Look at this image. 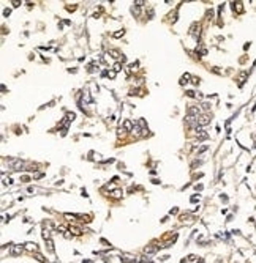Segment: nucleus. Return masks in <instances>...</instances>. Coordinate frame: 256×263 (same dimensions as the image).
<instances>
[{"mask_svg":"<svg viewBox=\"0 0 256 263\" xmlns=\"http://www.w3.org/2000/svg\"><path fill=\"white\" fill-rule=\"evenodd\" d=\"M136 66H138V63H131V65H128V73H133L136 69Z\"/></svg>","mask_w":256,"mask_h":263,"instance_id":"nucleus-24","label":"nucleus"},{"mask_svg":"<svg viewBox=\"0 0 256 263\" xmlns=\"http://www.w3.org/2000/svg\"><path fill=\"white\" fill-rule=\"evenodd\" d=\"M109 52H111V55H112L114 58H122V55H120V52H119V50H116V49H111Z\"/></svg>","mask_w":256,"mask_h":263,"instance_id":"nucleus-18","label":"nucleus"},{"mask_svg":"<svg viewBox=\"0 0 256 263\" xmlns=\"http://www.w3.org/2000/svg\"><path fill=\"white\" fill-rule=\"evenodd\" d=\"M120 260H122V263H138V257L136 255H122Z\"/></svg>","mask_w":256,"mask_h":263,"instance_id":"nucleus-2","label":"nucleus"},{"mask_svg":"<svg viewBox=\"0 0 256 263\" xmlns=\"http://www.w3.org/2000/svg\"><path fill=\"white\" fill-rule=\"evenodd\" d=\"M191 79V76L188 74V73H185L183 76H182V79H180V85H185V84H188V80Z\"/></svg>","mask_w":256,"mask_h":263,"instance_id":"nucleus-14","label":"nucleus"},{"mask_svg":"<svg viewBox=\"0 0 256 263\" xmlns=\"http://www.w3.org/2000/svg\"><path fill=\"white\" fill-rule=\"evenodd\" d=\"M35 258H37L38 262H46V258H44V257L41 255V254H38V252H37V254H35Z\"/></svg>","mask_w":256,"mask_h":263,"instance_id":"nucleus-26","label":"nucleus"},{"mask_svg":"<svg viewBox=\"0 0 256 263\" xmlns=\"http://www.w3.org/2000/svg\"><path fill=\"white\" fill-rule=\"evenodd\" d=\"M74 117H76V115H74V113H73V112H68L65 118H67V120H70V121H73V120H74Z\"/></svg>","mask_w":256,"mask_h":263,"instance_id":"nucleus-25","label":"nucleus"},{"mask_svg":"<svg viewBox=\"0 0 256 263\" xmlns=\"http://www.w3.org/2000/svg\"><path fill=\"white\" fill-rule=\"evenodd\" d=\"M123 33H125L123 30H119V32H114L112 36H114V38H120V36H123Z\"/></svg>","mask_w":256,"mask_h":263,"instance_id":"nucleus-23","label":"nucleus"},{"mask_svg":"<svg viewBox=\"0 0 256 263\" xmlns=\"http://www.w3.org/2000/svg\"><path fill=\"white\" fill-rule=\"evenodd\" d=\"M24 249H25V251H29V252H37L38 251V246H37V243H25V244H24Z\"/></svg>","mask_w":256,"mask_h":263,"instance_id":"nucleus-6","label":"nucleus"},{"mask_svg":"<svg viewBox=\"0 0 256 263\" xmlns=\"http://www.w3.org/2000/svg\"><path fill=\"white\" fill-rule=\"evenodd\" d=\"M188 260H190V262H193V260H196V255H193V254H191V255H188Z\"/></svg>","mask_w":256,"mask_h":263,"instance_id":"nucleus-35","label":"nucleus"},{"mask_svg":"<svg viewBox=\"0 0 256 263\" xmlns=\"http://www.w3.org/2000/svg\"><path fill=\"white\" fill-rule=\"evenodd\" d=\"M43 238H44V240H51V233H49L48 229L43 230Z\"/></svg>","mask_w":256,"mask_h":263,"instance_id":"nucleus-22","label":"nucleus"},{"mask_svg":"<svg viewBox=\"0 0 256 263\" xmlns=\"http://www.w3.org/2000/svg\"><path fill=\"white\" fill-rule=\"evenodd\" d=\"M202 107H204V109H206V110H207L209 107H210V104H207V102H206V104H202Z\"/></svg>","mask_w":256,"mask_h":263,"instance_id":"nucleus-40","label":"nucleus"},{"mask_svg":"<svg viewBox=\"0 0 256 263\" xmlns=\"http://www.w3.org/2000/svg\"><path fill=\"white\" fill-rule=\"evenodd\" d=\"M198 121H199V126H206V124L210 123V117L206 115V113H202V115L198 117Z\"/></svg>","mask_w":256,"mask_h":263,"instance_id":"nucleus-3","label":"nucleus"},{"mask_svg":"<svg viewBox=\"0 0 256 263\" xmlns=\"http://www.w3.org/2000/svg\"><path fill=\"white\" fill-rule=\"evenodd\" d=\"M21 180H22L24 183H27V181H30V178H29V177H27V175H25V177H22V178H21Z\"/></svg>","mask_w":256,"mask_h":263,"instance_id":"nucleus-34","label":"nucleus"},{"mask_svg":"<svg viewBox=\"0 0 256 263\" xmlns=\"http://www.w3.org/2000/svg\"><path fill=\"white\" fill-rule=\"evenodd\" d=\"M95 71V68H93V65H90V66H89V73H93Z\"/></svg>","mask_w":256,"mask_h":263,"instance_id":"nucleus-37","label":"nucleus"},{"mask_svg":"<svg viewBox=\"0 0 256 263\" xmlns=\"http://www.w3.org/2000/svg\"><path fill=\"white\" fill-rule=\"evenodd\" d=\"M90 88H92V93H97V91H98V87H97V85H95V84H93V82H92V84H90Z\"/></svg>","mask_w":256,"mask_h":263,"instance_id":"nucleus-28","label":"nucleus"},{"mask_svg":"<svg viewBox=\"0 0 256 263\" xmlns=\"http://www.w3.org/2000/svg\"><path fill=\"white\" fill-rule=\"evenodd\" d=\"M24 251V246L21 244H13L11 246V255H21Z\"/></svg>","mask_w":256,"mask_h":263,"instance_id":"nucleus-5","label":"nucleus"},{"mask_svg":"<svg viewBox=\"0 0 256 263\" xmlns=\"http://www.w3.org/2000/svg\"><path fill=\"white\" fill-rule=\"evenodd\" d=\"M141 131H142V129H141L139 126H138V124H134V128H133V131H131V132H133V135L139 137V135H142V132H141Z\"/></svg>","mask_w":256,"mask_h":263,"instance_id":"nucleus-16","label":"nucleus"},{"mask_svg":"<svg viewBox=\"0 0 256 263\" xmlns=\"http://www.w3.org/2000/svg\"><path fill=\"white\" fill-rule=\"evenodd\" d=\"M133 128H134V124L131 123V120H125L123 121V129L125 131H133Z\"/></svg>","mask_w":256,"mask_h":263,"instance_id":"nucleus-12","label":"nucleus"},{"mask_svg":"<svg viewBox=\"0 0 256 263\" xmlns=\"http://www.w3.org/2000/svg\"><path fill=\"white\" fill-rule=\"evenodd\" d=\"M188 113L193 117H199L201 115V110L199 107H195V106H188Z\"/></svg>","mask_w":256,"mask_h":263,"instance_id":"nucleus-8","label":"nucleus"},{"mask_svg":"<svg viewBox=\"0 0 256 263\" xmlns=\"http://www.w3.org/2000/svg\"><path fill=\"white\" fill-rule=\"evenodd\" d=\"M70 232H71L73 235H81V233H82V230L78 229V227H70Z\"/></svg>","mask_w":256,"mask_h":263,"instance_id":"nucleus-17","label":"nucleus"},{"mask_svg":"<svg viewBox=\"0 0 256 263\" xmlns=\"http://www.w3.org/2000/svg\"><path fill=\"white\" fill-rule=\"evenodd\" d=\"M157 251H158V246H147V247L144 249V252H146L147 255H152V254H155Z\"/></svg>","mask_w":256,"mask_h":263,"instance_id":"nucleus-10","label":"nucleus"},{"mask_svg":"<svg viewBox=\"0 0 256 263\" xmlns=\"http://www.w3.org/2000/svg\"><path fill=\"white\" fill-rule=\"evenodd\" d=\"M187 96H188V98H195V96H196V93H195L193 90H188V91H187Z\"/></svg>","mask_w":256,"mask_h":263,"instance_id":"nucleus-27","label":"nucleus"},{"mask_svg":"<svg viewBox=\"0 0 256 263\" xmlns=\"http://www.w3.org/2000/svg\"><path fill=\"white\" fill-rule=\"evenodd\" d=\"M133 5H134V6H138V8H139V6H142V5H144V2H142V0H138V2H134V3H133Z\"/></svg>","mask_w":256,"mask_h":263,"instance_id":"nucleus-29","label":"nucleus"},{"mask_svg":"<svg viewBox=\"0 0 256 263\" xmlns=\"http://www.w3.org/2000/svg\"><path fill=\"white\" fill-rule=\"evenodd\" d=\"M11 167H13V170H21L24 167V162L21 161V159H16V161H13Z\"/></svg>","mask_w":256,"mask_h":263,"instance_id":"nucleus-9","label":"nucleus"},{"mask_svg":"<svg viewBox=\"0 0 256 263\" xmlns=\"http://www.w3.org/2000/svg\"><path fill=\"white\" fill-rule=\"evenodd\" d=\"M185 121H187V124L188 126H191V128H199V121H198V117H193L190 115V113H187V117H185Z\"/></svg>","mask_w":256,"mask_h":263,"instance_id":"nucleus-1","label":"nucleus"},{"mask_svg":"<svg viewBox=\"0 0 256 263\" xmlns=\"http://www.w3.org/2000/svg\"><path fill=\"white\" fill-rule=\"evenodd\" d=\"M46 244H48V251L49 252H54V243H52V240H46Z\"/></svg>","mask_w":256,"mask_h":263,"instance_id":"nucleus-19","label":"nucleus"},{"mask_svg":"<svg viewBox=\"0 0 256 263\" xmlns=\"http://www.w3.org/2000/svg\"><path fill=\"white\" fill-rule=\"evenodd\" d=\"M116 74H117L116 71H108V76H109L111 79H114V77H116Z\"/></svg>","mask_w":256,"mask_h":263,"instance_id":"nucleus-30","label":"nucleus"},{"mask_svg":"<svg viewBox=\"0 0 256 263\" xmlns=\"http://www.w3.org/2000/svg\"><path fill=\"white\" fill-rule=\"evenodd\" d=\"M247 76H248V71H242L240 74H239V85H244V82H245V79H247Z\"/></svg>","mask_w":256,"mask_h":263,"instance_id":"nucleus-13","label":"nucleus"},{"mask_svg":"<svg viewBox=\"0 0 256 263\" xmlns=\"http://www.w3.org/2000/svg\"><path fill=\"white\" fill-rule=\"evenodd\" d=\"M136 124H138L142 131H144V129H147V123H146V120H144V118H139V120L136 121Z\"/></svg>","mask_w":256,"mask_h":263,"instance_id":"nucleus-15","label":"nucleus"},{"mask_svg":"<svg viewBox=\"0 0 256 263\" xmlns=\"http://www.w3.org/2000/svg\"><path fill=\"white\" fill-rule=\"evenodd\" d=\"M231 5H232V10H234V11H237V13H242V11H244L242 2H234V3H231Z\"/></svg>","mask_w":256,"mask_h":263,"instance_id":"nucleus-11","label":"nucleus"},{"mask_svg":"<svg viewBox=\"0 0 256 263\" xmlns=\"http://www.w3.org/2000/svg\"><path fill=\"white\" fill-rule=\"evenodd\" d=\"M196 135H198V140H204L209 137V134L206 131H202L201 128H196Z\"/></svg>","mask_w":256,"mask_h":263,"instance_id":"nucleus-7","label":"nucleus"},{"mask_svg":"<svg viewBox=\"0 0 256 263\" xmlns=\"http://www.w3.org/2000/svg\"><path fill=\"white\" fill-rule=\"evenodd\" d=\"M10 13H11L10 10H5V11H3V16H10Z\"/></svg>","mask_w":256,"mask_h":263,"instance_id":"nucleus-39","label":"nucleus"},{"mask_svg":"<svg viewBox=\"0 0 256 263\" xmlns=\"http://www.w3.org/2000/svg\"><path fill=\"white\" fill-rule=\"evenodd\" d=\"M196 191H202V184H196Z\"/></svg>","mask_w":256,"mask_h":263,"instance_id":"nucleus-36","label":"nucleus"},{"mask_svg":"<svg viewBox=\"0 0 256 263\" xmlns=\"http://www.w3.org/2000/svg\"><path fill=\"white\" fill-rule=\"evenodd\" d=\"M198 200H199V199H198L196 196H193V197H191V202H193V203H195V202H198Z\"/></svg>","mask_w":256,"mask_h":263,"instance_id":"nucleus-38","label":"nucleus"},{"mask_svg":"<svg viewBox=\"0 0 256 263\" xmlns=\"http://www.w3.org/2000/svg\"><path fill=\"white\" fill-rule=\"evenodd\" d=\"M3 183H5V184H11V183H13V180H11L10 177H8V178H5V180H3Z\"/></svg>","mask_w":256,"mask_h":263,"instance_id":"nucleus-31","label":"nucleus"},{"mask_svg":"<svg viewBox=\"0 0 256 263\" xmlns=\"http://www.w3.org/2000/svg\"><path fill=\"white\" fill-rule=\"evenodd\" d=\"M123 131H125L123 128H119V129H117V134H119V135H122V134H123Z\"/></svg>","mask_w":256,"mask_h":263,"instance_id":"nucleus-33","label":"nucleus"},{"mask_svg":"<svg viewBox=\"0 0 256 263\" xmlns=\"http://www.w3.org/2000/svg\"><path fill=\"white\" fill-rule=\"evenodd\" d=\"M112 197H114V199H120V197H122V191H120V189L112 191Z\"/></svg>","mask_w":256,"mask_h":263,"instance_id":"nucleus-20","label":"nucleus"},{"mask_svg":"<svg viewBox=\"0 0 256 263\" xmlns=\"http://www.w3.org/2000/svg\"><path fill=\"white\" fill-rule=\"evenodd\" d=\"M191 82L195 84V85H198V84H199V79H198V77H193V79H191Z\"/></svg>","mask_w":256,"mask_h":263,"instance_id":"nucleus-32","label":"nucleus"},{"mask_svg":"<svg viewBox=\"0 0 256 263\" xmlns=\"http://www.w3.org/2000/svg\"><path fill=\"white\" fill-rule=\"evenodd\" d=\"M199 263H204V260H199Z\"/></svg>","mask_w":256,"mask_h":263,"instance_id":"nucleus-41","label":"nucleus"},{"mask_svg":"<svg viewBox=\"0 0 256 263\" xmlns=\"http://www.w3.org/2000/svg\"><path fill=\"white\" fill-rule=\"evenodd\" d=\"M122 69V65L119 63V62H117V63H114V66H112V71H116V73H119Z\"/></svg>","mask_w":256,"mask_h":263,"instance_id":"nucleus-21","label":"nucleus"},{"mask_svg":"<svg viewBox=\"0 0 256 263\" xmlns=\"http://www.w3.org/2000/svg\"><path fill=\"white\" fill-rule=\"evenodd\" d=\"M190 33H191L195 38H198L201 35V25H199V24H193L191 28H190Z\"/></svg>","mask_w":256,"mask_h":263,"instance_id":"nucleus-4","label":"nucleus"}]
</instances>
